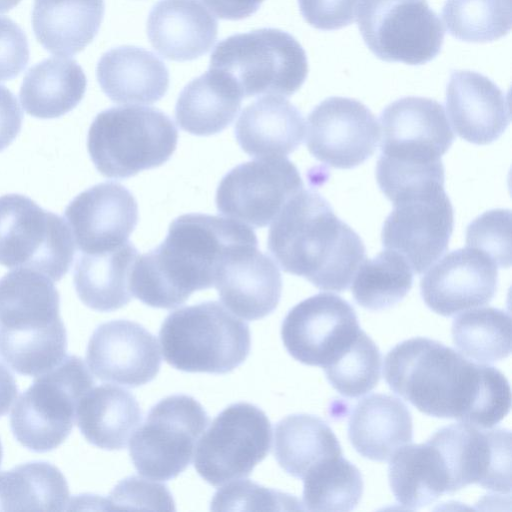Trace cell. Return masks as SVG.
Segmentation results:
<instances>
[{
	"label": "cell",
	"instance_id": "cell-40",
	"mask_svg": "<svg viewBox=\"0 0 512 512\" xmlns=\"http://www.w3.org/2000/svg\"><path fill=\"white\" fill-rule=\"evenodd\" d=\"M381 363L377 345L360 329L351 344L322 368L333 388L345 397L356 398L378 384Z\"/></svg>",
	"mask_w": 512,
	"mask_h": 512
},
{
	"label": "cell",
	"instance_id": "cell-1",
	"mask_svg": "<svg viewBox=\"0 0 512 512\" xmlns=\"http://www.w3.org/2000/svg\"><path fill=\"white\" fill-rule=\"evenodd\" d=\"M390 389L420 412L492 428L510 411L511 389L497 368L468 360L441 342L405 340L384 360Z\"/></svg>",
	"mask_w": 512,
	"mask_h": 512
},
{
	"label": "cell",
	"instance_id": "cell-15",
	"mask_svg": "<svg viewBox=\"0 0 512 512\" xmlns=\"http://www.w3.org/2000/svg\"><path fill=\"white\" fill-rule=\"evenodd\" d=\"M439 451L450 482V493L477 484L510 494L511 433L468 423L450 424L429 439Z\"/></svg>",
	"mask_w": 512,
	"mask_h": 512
},
{
	"label": "cell",
	"instance_id": "cell-49",
	"mask_svg": "<svg viewBox=\"0 0 512 512\" xmlns=\"http://www.w3.org/2000/svg\"><path fill=\"white\" fill-rule=\"evenodd\" d=\"M18 394L13 374L0 363V417L5 415Z\"/></svg>",
	"mask_w": 512,
	"mask_h": 512
},
{
	"label": "cell",
	"instance_id": "cell-28",
	"mask_svg": "<svg viewBox=\"0 0 512 512\" xmlns=\"http://www.w3.org/2000/svg\"><path fill=\"white\" fill-rule=\"evenodd\" d=\"M104 10V0H35V37L50 53L75 55L97 35Z\"/></svg>",
	"mask_w": 512,
	"mask_h": 512
},
{
	"label": "cell",
	"instance_id": "cell-24",
	"mask_svg": "<svg viewBox=\"0 0 512 512\" xmlns=\"http://www.w3.org/2000/svg\"><path fill=\"white\" fill-rule=\"evenodd\" d=\"M217 34L216 18L199 0H160L147 19L151 45L172 61H190L206 54Z\"/></svg>",
	"mask_w": 512,
	"mask_h": 512
},
{
	"label": "cell",
	"instance_id": "cell-31",
	"mask_svg": "<svg viewBox=\"0 0 512 512\" xmlns=\"http://www.w3.org/2000/svg\"><path fill=\"white\" fill-rule=\"evenodd\" d=\"M138 251L127 241L114 250L82 253L74 268V287L89 308L110 312L125 306L132 298L130 273Z\"/></svg>",
	"mask_w": 512,
	"mask_h": 512
},
{
	"label": "cell",
	"instance_id": "cell-22",
	"mask_svg": "<svg viewBox=\"0 0 512 512\" xmlns=\"http://www.w3.org/2000/svg\"><path fill=\"white\" fill-rule=\"evenodd\" d=\"M214 286L226 308L246 320L264 318L275 310L282 277L273 260L258 250V242L234 247L216 273Z\"/></svg>",
	"mask_w": 512,
	"mask_h": 512
},
{
	"label": "cell",
	"instance_id": "cell-14",
	"mask_svg": "<svg viewBox=\"0 0 512 512\" xmlns=\"http://www.w3.org/2000/svg\"><path fill=\"white\" fill-rule=\"evenodd\" d=\"M302 189L299 171L286 157L259 158L230 170L218 185L215 201L222 215L260 228Z\"/></svg>",
	"mask_w": 512,
	"mask_h": 512
},
{
	"label": "cell",
	"instance_id": "cell-6",
	"mask_svg": "<svg viewBox=\"0 0 512 512\" xmlns=\"http://www.w3.org/2000/svg\"><path fill=\"white\" fill-rule=\"evenodd\" d=\"M178 141L174 122L152 107H111L93 120L87 148L96 169L107 178L123 179L161 166Z\"/></svg>",
	"mask_w": 512,
	"mask_h": 512
},
{
	"label": "cell",
	"instance_id": "cell-23",
	"mask_svg": "<svg viewBox=\"0 0 512 512\" xmlns=\"http://www.w3.org/2000/svg\"><path fill=\"white\" fill-rule=\"evenodd\" d=\"M445 103L455 132L473 144L494 142L510 123L508 96L492 80L475 71H452Z\"/></svg>",
	"mask_w": 512,
	"mask_h": 512
},
{
	"label": "cell",
	"instance_id": "cell-9",
	"mask_svg": "<svg viewBox=\"0 0 512 512\" xmlns=\"http://www.w3.org/2000/svg\"><path fill=\"white\" fill-rule=\"evenodd\" d=\"M74 255L71 230L60 216L21 194L0 197V265L35 270L58 281Z\"/></svg>",
	"mask_w": 512,
	"mask_h": 512
},
{
	"label": "cell",
	"instance_id": "cell-20",
	"mask_svg": "<svg viewBox=\"0 0 512 512\" xmlns=\"http://www.w3.org/2000/svg\"><path fill=\"white\" fill-rule=\"evenodd\" d=\"M497 283L496 264L483 252L466 247L434 264L422 277L420 291L432 311L452 316L489 303Z\"/></svg>",
	"mask_w": 512,
	"mask_h": 512
},
{
	"label": "cell",
	"instance_id": "cell-48",
	"mask_svg": "<svg viewBox=\"0 0 512 512\" xmlns=\"http://www.w3.org/2000/svg\"><path fill=\"white\" fill-rule=\"evenodd\" d=\"M219 18L241 20L254 14L264 0H202Z\"/></svg>",
	"mask_w": 512,
	"mask_h": 512
},
{
	"label": "cell",
	"instance_id": "cell-30",
	"mask_svg": "<svg viewBox=\"0 0 512 512\" xmlns=\"http://www.w3.org/2000/svg\"><path fill=\"white\" fill-rule=\"evenodd\" d=\"M242 94L224 73L210 69L180 92L175 118L181 129L198 136L223 131L237 116Z\"/></svg>",
	"mask_w": 512,
	"mask_h": 512
},
{
	"label": "cell",
	"instance_id": "cell-32",
	"mask_svg": "<svg viewBox=\"0 0 512 512\" xmlns=\"http://www.w3.org/2000/svg\"><path fill=\"white\" fill-rule=\"evenodd\" d=\"M86 86L85 73L75 60L50 57L28 70L19 97L29 115L41 119L58 118L80 103Z\"/></svg>",
	"mask_w": 512,
	"mask_h": 512
},
{
	"label": "cell",
	"instance_id": "cell-26",
	"mask_svg": "<svg viewBox=\"0 0 512 512\" xmlns=\"http://www.w3.org/2000/svg\"><path fill=\"white\" fill-rule=\"evenodd\" d=\"M305 122L288 100L267 95L244 108L235 125V137L251 157H286L302 143Z\"/></svg>",
	"mask_w": 512,
	"mask_h": 512
},
{
	"label": "cell",
	"instance_id": "cell-7",
	"mask_svg": "<svg viewBox=\"0 0 512 512\" xmlns=\"http://www.w3.org/2000/svg\"><path fill=\"white\" fill-rule=\"evenodd\" d=\"M209 68L227 75L243 97L291 96L308 75L304 48L291 34L276 28L223 39L211 53Z\"/></svg>",
	"mask_w": 512,
	"mask_h": 512
},
{
	"label": "cell",
	"instance_id": "cell-43",
	"mask_svg": "<svg viewBox=\"0 0 512 512\" xmlns=\"http://www.w3.org/2000/svg\"><path fill=\"white\" fill-rule=\"evenodd\" d=\"M467 247L486 254L496 266L511 264V212L493 209L475 218L466 229Z\"/></svg>",
	"mask_w": 512,
	"mask_h": 512
},
{
	"label": "cell",
	"instance_id": "cell-3",
	"mask_svg": "<svg viewBox=\"0 0 512 512\" xmlns=\"http://www.w3.org/2000/svg\"><path fill=\"white\" fill-rule=\"evenodd\" d=\"M267 247L283 271L322 290H346L365 259L360 236L317 192L304 188L272 221Z\"/></svg>",
	"mask_w": 512,
	"mask_h": 512
},
{
	"label": "cell",
	"instance_id": "cell-25",
	"mask_svg": "<svg viewBox=\"0 0 512 512\" xmlns=\"http://www.w3.org/2000/svg\"><path fill=\"white\" fill-rule=\"evenodd\" d=\"M96 76L102 91L119 104H152L169 87L164 62L151 51L131 45L105 52L98 61Z\"/></svg>",
	"mask_w": 512,
	"mask_h": 512
},
{
	"label": "cell",
	"instance_id": "cell-11",
	"mask_svg": "<svg viewBox=\"0 0 512 512\" xmlns=\"http://www.w3.org/2000/svg\"><path fill=\"white\" fill-rule=\"evenodd\" d=\"M356 17L366 46L383 61L422 65L441 51L445 31L427 0H361Z\"/></svg>",
	"mask_w": 512,
	"mask_h": 512
},
{
	"label": "cell",
	"instance_id": "cell-36",
	"mask_svg": "<svg viewBox=\"0 0 512 512\" xmlns=\"http://www.w3.org/2000/svg\"><path fill=\"white\" fill-rule=\"evenodd\" d=\"M303 479V508L311 511L353 510L363 493L359 469L342 454L313 466Z\"/></svg>",
	"mask_w": 512,
	"mask_h": 512
},
{
	"label": "cell",
	"instance_id": "cell-21",
	"mask_svg": "<svg viewBox=\"0 0 512 512\" xmlns=\"http://www.w3.org/2000/svg\"><path fill=\"white\" fill-rule=\"evenodd\" d=\"M381 154L432 161L451 147L455 135L443 106L434 99L403 97L380 114Z\"/></svg>",
	"mask_w": 512,
	"mask_h": 512
},
{
	"label": "cell",
	"instance_id": "cell-4",
	"mask_svg": "<svg viewBox=\"0 0 512 512\" xmlns=\"http://www.w3.org/2000/svg\"><path fill=\"white\" fill-rule=\"evenodd\" d=\"M60 297L48 276L16 268L0 279V358L15 372L37 377L66 356Z\"/></svg>",
	"mask_w": 512,
	"mask_h": 512
},
{
	"label": "cell",
	"instance_id": "cell-47",
	"mask_svg": "<svg viewBox=\"0 0 512 512\" xmlns=\"http://www.w3.org/2000/svg\"><path fill=\"white\" fill-rule=\"evenodd\" d=\"M23 114L17 98L0 85V152L8 147L19 134Z\"/></svg>",
	"mask_w": 512,
	"mask_h": 512
},
{
	"label": "cell",
	"instance_id": "cell-45",
	"mask_svg": "<svg viewBox=\"0 0 512 512\" xmlns=\"http://www.w3.org/2000/svg\"><path fill=\"white\" fill-rule=\"evenodd\" d=\"M361 0H298L305 21L319 30H337L355 21Z\"/></svg>",
	"mask_w": 512,
	"mask_h": 512
},
{
	"label": "cell",
	"instance_id": "cell-34",
	"mask_svg": "<svg viewBox=\"0 0 512 512\" xmlns=\"http://www.w3.org/2000/svg\"><path fill=\"white\" fill-rule=\"evenodd\" d=\"M341 454L337 437L327 423L316 416L292 414L275 426V459L293 477L302 479L319 462Z\"/></svg>",
	"mask_w": 512,
	"mask_h": 512
},
{
	"label": "cell",
	"instance_id": "cell-41",
	"mask_svg": "<svg viewBox=\"0 0 512 512\" xmlns=\"http://www.w3.org/2000/svg\"><path fill=\"white\" fill-rule=\"evenodd\" d=\"M376 178L381 191L393 203L404 195L444 185V166L441 159L423 161L381 154Z\"/></svg>",
	"mask_w": 512,
	"mask_h": 512
},
{
	"label": "cell",
	"instance_id": "cell-10",
	"mask_svg": "<svg viewBox=\"0 0 512 512\" xmlns=\"http://www.w3.org/2000/svg\"><path fill=\"white\" fill-rule=\"evenodd\" d=\"M208 423L203 406L191 396L175 394L160 400L130 439L135 468L153 480L176 478L189 466Z\"/></svg>",
	"mask_w": 512,
	"mask_h": 512
},
{
	"label": "cell",
	"instance_id": "cell-50",
	"mask_svg": "<svg viewBox=\"0 0 512 512\" xmlns=\"http://www.w3.org/2000/svg\"><path fill=\"white\" fill-rule=\"evenodd\" d=\"M21 0H0V13L13 9Z\"/></svg>",
	"mask_w": 512,
	"mask_h": 512
},
{
	"label": "cell",
	"instance_id": "cell-35",
	"mask_svg": "<svg viewBox=\"0 0 512 512\" xmlns=\"http://www.w3.org/2000/svg\"><path fill=\"white\" fill-rule=\"evenodd\" d=\"M69 487L53 464L33 461L0 472V511H63Z\"/></svg>",
	"mask_w": 512,
	"mask_h": 512
},
{
	"label": "cell",
	"instance_id": "cell-27",
	"mask_svg": "<svg viewBox=\"0 0 512 512\" xmlns=\"http://www.w3.org/2000/svg\"><path fill=\"white\" fill-rule=\"evenodd\" d=\"M348 437L364 458L386 461L413 439L412 416L407 406L388 394H371L354 407Z\"/></svg>",
	"mask_w": 512,
	"mask_h": 512
},
{
	"label": "cell",
	"instance_id": "cell-33",
	"mask_svg": "<svg viewBox=\"0 0 512 512\" xmlns=\"http://www.w3.org/2000/svg\"><path fill=\"white\" fill-rule=\"evenodd\" d=\"M388 479L397 502L415 510L450 494V482L438 449L430 442L404 445L390 458Z\"/></svg>",
	"mask_w": 512,
	"mask_h": 512
},
{
	"label": "cell",
	"instance_id": "cell-46",
	"mask_svg": "<svg viewBox=\"0 0 512 512\" xmlns=\"http://www.w3.org/2000/svg\"><path fill=\"white\" fill-rule=\"evenodd\" d=\"M28 61L26 34L12 19L0 16V81L17 77Z\"/></svg>",
	"mask_w": 512,
	"mask_h": 512
},
{
	"label": "cell",
	"instance_id": "cell-39",
	"mask_svg": "<svg viewBox=\"0 0 512 512\" xmlns=\"http://www.w3.org/2000/svg\"><path fill=\"white\" fill-rule=\"evenodd\" d=\"M441 15L454 38L470 43L492 42L511 29V0H446Z\"/></svg>",
	"mask_w": 512,
	"mask_h": 512
},
{
	"label": "cell",
	"instance_id": "cell-16",
	"mask_svg": "<svg viewBox=\"0 0 512 512\" xmlns=\"http://www.w3.org/2000/svg\"><path fill=\"white\" fill-rule=\"evenodd\" d=\"M359 331L355 310L346 300L332 293H319L287 313L281 337L294 359L324 367L351 344Z\"/></svg>",
	"mask_w": 512,
	"mask_h": 512
},
{
	"label": "cell",
	"instance_id": "cell-18",
	"mask_svg": "<svg viewBox=\"0 0 512 512\" xmlns=\"http://www.w3.org/2000/svg\"><path fill=\"white\" fill-rule=\"evenodd\" d=\"M86 361L101 381L133 388L152 381L162 360L153 334L137 322L120 319L102 323L94 330Z\"/></svg>",
	"mask_w": 512,
	"mask_h": 512
},
{
	"label": "cell",
	"instance_id": "cell-38",
	"mask_svg": "<svg viewBox=\"0 0 512 512\" xmlns=\"http://www.w3.org/2000/svg\"><path fill=\"white\" fill-rule=\"evenodd\" d=\"M352 284L355 301L369 310H382L401 301L413 284L412 269L407 261L392 250L364 259Z\"/></svg>",
	"mask_w": 512,
	"mask_h": 512
},
{
	"label": "cell",
	"instance_id": "cell-29",
	"mask_svg": "<svg viewBox=\"0 0 512 512\" xmlns=\"http://www.w3.org/2000/svg\"><path fill=\"white\" fill-rule=\"evenodd\" d=\"M141 419L135 396L111 384L92 387L81 399L76 415L85 439L105 450L125 448Z\"/></svg>",
	"mask_w": 512,
	"mask_h": 512
},
{
	"label": "cell",
	"instance_id": "cell-51",
	"mask_svg": "<svg viewBox=\"0 0 512 512\" xmlns=\"http://www.w3.org/2000/svg\"><path fill=\"white\" fill-rule=\"evenodd\" d=\"M2 458H3V449H2V444H1V441H0V466H1V463H2Z\"/></svg>",
	"mask_w": 512,
	"mask_h": 512
},
{
	"label": "cell",
	"instance_id": "cell-44",
	"mask_svg": "<svg viewBox=\"0 0 512 512\" xmlns=\"http://www.w3.org/2000/svg\"><path fill=\"white\" fill-rule=\"evenodd\" d=\"M109 504L122 509L175 510L166 486L137 476L119 482L110 494Z\"/></svg>",
	"mask_w": 512,
	"mask_h": 512
},
{
	"label": "cell",
	"instance_id": "cell-12",
	"mask_svg": "<svg viewBox=\"0 0 512 512\" xmlns=\"http://www.w3.org/2000/svg\"><path fill=\"white\" fill-rule=\"evenodd\" d=\"M271 437L270 421L260 408L246 402L231 404L199 439L194 467L212 486L245 478L269 453Z\"/></svg>",
	"mask_w": 512,
	"mask_h": 512
},
{
	"label": "cell",
	"instance_id": "cell-5",
	"mask_svg": "<svg viewBox=\"0 0 512 512\" xmlns=\"http://www.w3.org/2000/svg\"><path fill=\"white\" fill-rule=\"evenodd\" d=\"M166 362L184 372L225 374L249 355V326L217 301L170 313L159 331Z\"/></svg>",
	"mask_w": 512,
	"mask_h": 512
},
{
	"label": "cell",
	"instance_id": "cell-17",
	"mask_svg": "<svg viewBox=\"0 0 512 512\" xmlns=\"http://www.w3.org/2000/svg\"><path fill=\"white\" fill-rule=\"evenodd\" d=\"M379 139L375 116L356 99L329 97L307 118L309 152L334 168L351 169L362 164L374 154Z\"/></svg>",
	"mask_w": 512,
	"mask_h": 512
},
{
	"label": "cell",
	"instance_id": "cell-42",
	"mask_svg": "<svg viewBox=\"0 0 512 512\" xmlns=\"http://www.w3.org/2000/svg\"><path fill=\"white\" fill-rule=\"evenodd\" d=\"M211 510H304V508L292 495L268 489L250 480H241L219 489L211 501Z\"/></svg>",
	"mask_w": 512,
	"mask_h": 512
},
{
	"label": "cell",
	"instance_id": "cell-13",
	"mask_svg": "<svg viewBox=\"0 0 512 512\" xmlns=\"http://www.w3.org/2000/svg\"><path fill=\"white\" fill-rule=\"evenodd\" d=\"M381 238L383 246L401 255L422 274L448 249L454 211L444 186L407 194L393 202Z\"/></svg>",
	"mask_w": 512,
	"mask_h": 512
},
{
	"label": "cell",
	"instance_id": "cell-2",
	"mask_svg": "<svg viewBox=\"0 0 512 512\" xmlns=\"http://www.w3.org/2000/svg\"><path fill=\"white\" fill-rule=\"evenodd\" d=\"M255 241L254 231L237 220L181 215L158 247L138 255L130 273L131 293L148 306L176 308L195 291L214 286L220 264L234 247Z\"/></svg>",
	"mask_w": 512,
	"mask_h": 512
},
{
	"label": "cell",
	"instance_id": "cell-19",
	"mask_svg": "<svg viewBox=\"0 0 512 512\" xmlns=\"http://www.w3.org/2000/svg\"><path fill=\"white\" fill-rule=\"evenodd\" d=\"M64 216L75 246L82 253H101L128 241L138 222V205L123 185L104 182L77 195Z\"/></svg>",
	"mask_w": 512,
	"mask_h": 512
},
{
	"label": "cell",
	"instance_id": "cell-37",
	"mask_svg": "<svg viewBox=\"0 0 512 512\" xmlns=\"http://www.w3.org/2000/svg\"><path fill=\"white\" fill-rule=\"evenodd\" d=\"M451 334L459 351L480 363L504 359L511 352V317L498 308H478L458 315Z\"/></svg>",
	"mask_w": 512,
	"mask_h": 512
},
{
	"label": "cell",
	"instance_id": "cell-8",
	"mask_svg": "<svg viewBox=\"0 0 512 512\" xmlns=\"http://www.w3.org/2000/svg\"><path fill=\"white\" fill-rule=\"evenodd\" d=\"M93 385L84 361L76 355L65 356L37 376L16 400L10 415L16 440L37 453L60 446L71 433L81 399Z\"/></svg>",
	"mask_w": 512,
	"mask_h": 512
}]
</instances>
